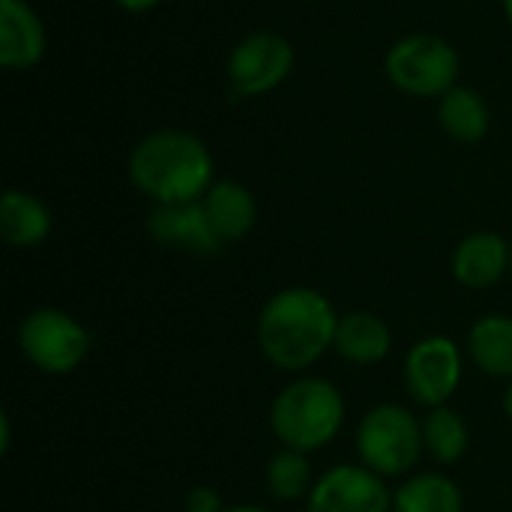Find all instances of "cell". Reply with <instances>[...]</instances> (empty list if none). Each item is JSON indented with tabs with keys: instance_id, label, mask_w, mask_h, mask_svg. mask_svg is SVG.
I'll list each match as a JSON object with an SVG mask.
<instances>
[{
	"instance_id": "13",
	"label": "cell",
	"mask_w": 512,
	"mask_h": 512,
	"mask_svg": "<svg viewBox=\"0 0 512 512\" xmlns=\"http://www.w3.org/2000/svg\"><path fill=\"white\" fill-rule=\"evenodd\" d=\"M201 204L210 219V228L222 243L243 240L258 222V204L252 192L237 180H216L201 198Z\"/></svg>"
},
{
	"instance_id": "8",
	"label": "cell",
	"mask_w": 512,
	"mask_h": 512,
	"mask_svg": "<svg viewBox=\"0 0 512 512\" xmlns=\"http://www.w3.org/2000/svg\"><path fill=\"white\" fill-rule=\"evenodd\" d=\"M405 384L420 405L426 408L447 405L462 384L459 345L447 336L420 339L405 357Z\"/></svg>"
},
{
	"instance_id": "17",
	"label": "cell",
	"mask_w": 512,
	"mask_h": 512,
	"mask_svg": "<svg viewBox=\"0 0 512 512\" xmlns=\"http://www.w3.org/2000/svg\"><path fill=\"white\" fill-rule=\"evenodd\" d=\"M438 117H441V126L447 129V135L456 141H465V144L483 141L489 132V108H486L483 96L462 84L450 87L441 96Z\"/></svg>"
},
{
	"instance_id": "2",
	"label": "cell",
	"mask_w": 512,
	"mask_h": 512,
	"mask_svg": "<svg viewBox=\"0 0 512 512\" xmlns=\"http://www.w3.org/2000/svg\"><path fill=\"white\" fill-rule=\"evenodd\" d=\"M129 180L156 204L201 201L213 180V156L183 129H159L141 138L129 156Z\"/></svg>"
},
{
	"instance_id": "9",
	"label": "cell",
	"mask_w": 512,
	"mask_h": 512,
	"mask_svg": "<svg viewBox=\"0 0 512 512\" xmlns=\"http://www.w3.org/2000/svg\"><path fill=\"white\" fill-rule=\"evenodd\" d=\"M306 512H393V495L366 465H336L312 483Z\"/></svg>"
},
{
	"instance_id": "5",
	"label": "cell",
	"mask_w": 512,
	"mask_h": 512,
	"mask_svg": "<svg viewBox=\"0 0 512 512\" xmlns=\"http://www.w3.org/2000/svg\"><path fill=\"white\" fill-rule=\"evenodd\" d=\"M90 333L87 327L63 312V309H33L18 324V348L21 354L45 375H69L75 372L90 354Z\"/></svg>"
},
{
	"instance_id": "19",
	"label": "cell",
	"mask_w": 512,
	"mask_h": 512,
	"mask_svg": "<svg viewBox=\"0 0 512 512\" xmlns=\"http://www.w3.org/2000/svg\"><path fill=\"white\" fill-rule=\"evenodd\" d=\"M468 444H471V432L459 411H453L447 405L429 408V414L423 420V447L432 459L453 465L468 453Z\"/></svg>"
},
{
	"instance_id": "1",
	"label": "cell",
	"mask_w": 512,
	"mask_h": 512,
	"mask_svg": "<svg viewBox=\"0 0 512 512\" xmlns=\"http://www.w3.org/2000/svg\"><path fill=\"white\" fill-rule=\"evenodd\" d=\"M339 315L327 294L294 285L273 294L258 315L261 354L282 372L315 366L336 345Z\"/></svg>"
},
{
	"instance_id": "22",
	"label": "cell",
	"mask_w": 512,
	"mask_h": 512,
	"mask_svg": "<svg viewBox=\"0 0 512 512\" xmlns=\"http://www.w3.org/2000/svg\"><path fill=\"white\" fill-rule=\"evenodd\" d=\"M114 3L123 6V9H129V12H144V9H153L162 0H114Z\"/></svg>"
},
{
	"instance_id": "12",
	"label": "cell",
	"mask_w": 512,
	"mask_h": 512,
	"mask_svg": "<svg viewBox=\"0 0 512 512\" xmlns=\"http://www.w3.org/2000/svg\"><path fill=\"white\" fill-rule=\"evenodd\" d=\"M510 270V243L495 231L468 234L453 252V276L465 288H489Z\"/></svg>"
},
{
	"instance_id": "15",
	"label": "cell",
	"mask_w": 512,
	"mask_h": 512,
	"mask_svg": "<svg viewBox=\"0 0 512 512\" xmlns=\"http://www.w3.org/2000/svg\"><path fill=\"white\" fill-rule=\"evenodd\" d=\"M0 234L15 249L39 246L51 234V210L36 195L9 189L0 198Z\"/></svg>"
},
{
	"instance_id": "24",
	"label": "cell",
	"mask_w": 512,
	"mask_h": 512,
	"mask_svg": "<svg viewBox=\"0 0 512 512\" xmlns=\"http://www.w3.org/2000/svg\"><path fill=\"white\" fill-rule=\"evenodd\" d=\"M504 411H507V417L512 420V381L510 387H507V393H504Z\"/></svg>"
},
{
	"instance_id": "11",
	"label": "cell",
	"mask_w": 512,
	"mask_h": 512,
	"mask_svg": "<svg viewBox=\"0 0 512 512\" xmlns=\"http://www.w3.org/2000/svg\"><path fill=\"white\" fill-rule=\"evenodd\" d=\"M45 54V27L24 0H0V63L30 69Z\"/></svg>"
},
{
	"instance_id": "23",
	"label": "cell",
	"mask_w": 512,
	"mask_h": 512,
	"mask_svg": "<svg viewBox=\"0 0 512 512\" xmlns=\"http://www.w3.org/2000/svg\"><path fill=\"white\" fill-rule=\"evenodd\" d=\"M225 512H267L264 507H255V504H240V507H225Z\"/></svg>"
},
{
	"instance_id": "4",
	"label": "cell",
	"mask_w": 512,
	"mask_h": 512,
	"mask_svg": "<svg viewBox=\"0 0 512 512\" xmlns=\"http://www.w3.org/2000/svg\"><path fill=\"white\" fill-rule=\"evenodd\" d=\"M423 423L402 405H375L357 429L360 462L378 477L408 474L423 453Z\"/></svg>"
},
{
	"instance_id": "26",
	"label": "cell",
	"mask_w": 512,
	"mask_h": 512,
	"mask_svg": "<svg viewBox=\"0 0 512 512\" xmlns=\"http://www.w3.org/2000/svg\"><path fill=\"white\" fill-rule=\"evenodd\" d=\"M510 273H512V243H510Z\"/></svg>"
},
{
	"instance_id": "18",
	"label": "cell",
	"mask_w": 512,
	"mask_h": 512,
	"mask_svg": "<svg viewBox=\"0 0 512 512\" xmlns=\"http://www.w3.org/2000/svg\"><path fill=\"white\" fill-rule=\"evenodd\" d=\"M462 489L444 474H417L393 492V512H462Z\"/></svg>"
},
{
	"instance_id": "20",
	"label": "cell",
	"mask_w": 512,
	"mask_h": 512,
	"mask_svg": "<svg viewBox=\"0 0 512 512\" xmlns=\"http://www.w3.org/2000/svg\"><path fill=\"white\" fill-rule=\"evenodd\" d=\"M312 483V468L306 453L300 450H279L270 462H267V486L270 495L279 501H297L303 495H309Z\"/></svg>"
},
{
	"instance_id": "16",
	"label": "cell",
	"mask_w": 512,
	"mask_h": 512,
	"mask_svg": "<svg viewBox=\"0 0 512 512\" xmlns=\"http://www.w3.org/2000/svg\"><path fill=\"white\" fill-rule=\"evenodd\" d=\"M468 354L489 378L512 381V318L483 315L468 333Z\"/></svg>"
},
{
	"instance_id": "3",
	"label": "cell",
	"mask_w": 512,
	"mask_h": 512,
	"mask_svg": "<svg viewBox=\"0 0 512 512\" xmlns=\"http://www.w3.org/2000/svg\"><path fill=\"white\" fill-rule=\"evenodd\" d=\"M345 423V399L327 378H297L282 387L270 408L273 435L288 450L318 453Z\"/></svg>"
},
{
	"instance_id": "7",
	"label": "cell",
	"mask_w": 512,
	"mask_h": 512,
	"mask_svg": "<svg viewBox=\"0 0 512 512\" xmlns=\"http://www.w3.org/2000/svg\"><path fill=\"white\" fill-rule=\"evenodd\" d=\"M294 69V48L285 36L261 30L234 45L228 57V78L240 96H264L276 90Z\"/></svg>"
},
{
	"instance_id": "25",
	"label": "cell",
	"mask_w": 512,
	"mask_h": 512,
	"mask_svg": "<svg viewBox=\"0 0 512 512\" xmlns=\"http://www.w3.org/2000/svg\"><path fill=\"white\" fill-rule=\"evenodd\" d=\"M504 9H507V18L512 21V0H504Z\"/></svg>"
},
{
	"instance_id": "10",
	"label": "cell",
	"mask_w": 512,
	"mask_h": 512,
	"mask_svg": "<svg viewBox=\"0 0 512 512\" xmlns=\"http://www.w3.org/2000/svg\"><path fill=\"white\" fill-rule=\"evenodd\" d=\"M147 231L159 246L192 252V255H216L225 243L210 228L201 201L189 204H156L147 216Z\"/></svg>"
},
{
	"instance_id": "21",
	"label": "cell",
	"mask_w": 512,
	"mask_h": 512,
	"mask_svg": "<svg viewBox=\"0 0 512 512\" xmlns=\"http://www.w3.org/2000/svg\"><path fill=\"white\" fill-rule=\"evenodd\" d=\"M183 510L186 512H225L222 498L210 489V486H195L186 492L183 498Z\"/></svg>"
},
{
	"instance_id": "14",
	"label": "cell",
	"mask_w": 512,
	"mask_h": 512,
	"mask_svg": "<svg viewBox=\"0 0 512 512\" xmlns=\"http://www.w3.org/2000/svg\"><path fill=\"white\" fill-rule=\"evenodd\" d=\"M333 348L354 366H375L390 354L393 336L384 318H378L375 312H348L339 318Z\"/></svg>"
},
{
	"instance_id": "6",
	"label": "cell",
	"mask_w": 512,
	"mask_h": 512,
	"mask_svg": "<svg viewBox=\"0 0 512 512\" xmlns=\"http://www.w3.org/2000/svg\"><path fill=\"white\" fill-rule=\"evenodd\" d=\"M387 75L411 96H444L450 87H456L459 54L441 36L414 33L387 51Z\"/></svg>"
}]
</instances>
